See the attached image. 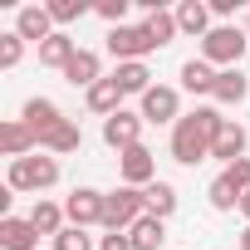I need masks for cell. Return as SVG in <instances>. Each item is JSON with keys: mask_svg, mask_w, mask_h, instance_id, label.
I'll return each instance as SVG.
<instances>
[{"mask_svg": "<svg viewBox=\"0 0 250 250\" xmlns=\"http://www.w3.org/2000/svg\"><path fill=\"white\" fill-rule=\"evenodd\" d=\"M226 123H230V118H221L216 108H191V113H182L177 128H172V162H182V167L206 162Z\"/></svg>", "mask_w": 250, "mask_h": 250, "instance_id": "1", "label": "cell"}, {"mask_svg": "<svg viewBox=\"0 0 250 250\" xmlns=\"http://www.w3.org/2000/svg\"><path fill=\"white\" fill-rule=\"evenodd\" d=\"M5 187L10 191H49V187H59V157H49V152H35V157H20V162H10V172H5Z\"/></svg>", "mask_w": 250, "mask_h": 250, "instance_id": "2", "label": "cell"}, {"mask_svg": "<svg viewBox=\"0 0 250 250\" xmlns=\"http://www.w3.org/2000/svg\"><path fill=\"white\" fill-rule=\"evenodd\" d=\"M245 49H250V35L235 30V25H216V30L201 40V59H206L211 69H240Z\"/></svg>", "mask_w": 250, "mask_h": 250, "instance_id": "3", "label": "cell"}, {"mask_svg": "<svg viewBox=\"0 0 250 250\" xmlns=\"http://www.w3.org/2000/svg\"><path fill=\"white\" fill-rule=\"evenodd\" d=\"M147 216V196L138 187H113L103 201V230H133Z\"/></svg>", "mask_w": 250, "mask_h": 250, "instance_id": "4", "label": "cell"}, {"mask_svg": "<svg viewBox=\"0 0 250 250\" xmlns=\"http://www.w3.org/2000/svg\"><path fill=\"white\" fill-rule=\"evenodd\" d=\"M143 108V123H157V128H177V118H182V93L172 88V83H152L143 98H138Z\"/></svg>", "mask_w": 250, "mask_h": 250, "instance_id": "5", "label": "cell"}, {"mask_svg": "<svg viewBox=\"0 0 250 250\" xmlns=\"http://www.w3.org/2000/svg\"><path fill=\"white\" fill-rule=\"evenodd\" d=\"M103 201H108V191H98V187H74V191L64 196V216H69V226H79V230L103 226Z\"/></svg>", "mask_w": 250, "mask_h": 250, "instance_id": "6", "label": "cell"}, {"mask_svg": "<svg viewBox=\"0 0 250 250\" xmlns=\"http://www.w3.org/2000/svg\"><path fill=\"white\" fill-rule=\"evenodd\" d=\"M152 49H157V44L147 40L143 25H118V30H108V54H113L118 64H143Z\"/></svg>", "mask_w": 250, "mask_h": 250, "instance_id": "7", "label": "cell"}, {"mask_svg": "<svg viewBox=\"0 0 250 250\" xmlns=\"http://www.w3.org/2000/svg\"><path fill=\"white\" fill-rule=\"evenodd\" d=\"M103 143H108L113 152H128V147H138V143H143V113H133V108H118L113 118H103Z\"/></svg>", "mask_w": 250, "mask_h": 250, "instance_id": "8", "label": "cell"}, {"mask_svg": "<svg viewBox=\"0 0 250 250\" xmlns=\"http://www.w3.org/2000/svg\"><path fill=\"white\" fill-rule=\"evenodd\" d=\"M118 177H123V187H152L157 182V157H152V147H128V152H118Z\"/></svg>", "mask_w": 250, "mask_h": 250, "instance_id": "9", "label": "cell"}, {"mask_svg": "<svg viewBox=\"0 0 250 250\" xmlns=\"http://www.w3.org/2000/svg\"><path fill=\"white\" fill-rule=\"evenodd\" d=\"M20 123H25V128L44 143L54 128H59V123H64V113H59V103L54 98H44V93H35V98H25V108H20Z\"/></svg>", "mask_w": 250, "mask_h": 250, "instance_id": "10", "label": "cell"}, {"mask_svg": "<svg viewBox=\"0 0 250 250\" xmlns=\"http://www.w3.org/2000/svg\"><path fill=\"white\" fill-rule=\"evenodd\" d=\"M0 152H5L10 162H20V157H35V152H40V138L25 128L20 118H5V123H0Z\"/></svg>", "mask_w": 250, "mask_h": 250, "instance_id": "11", "label": "cell"}, {"mask_svg": "<svg viewBox=\"0 0 250 250\" xmlns=\"http://www.w3.org/2000/svg\"><path fill=\"white\" fill-rule=\"evenodd\" d=\"M15 35H20V40L44 44V40H54L59 30H54V20H49V10H44V5H20V10H15Z\"/></svg>", "mask_w": 250, "mask_h": 250, "instance_id": "12", "label": "cell"}, {"mask_svg": "<svg viewBox=\"0 0 250 250\" xmlns=\"http://www.w3.org/2000/svg\"><path fill=\"white\" fill-rule=\"evenodd\" d=\"M0 250H40V230L30 216H0Z\"/></svg>", "mask_w": 250, "mask_h": 250, "instance_id": "13", "label": "cell"}, {"mask_svg": "<svg viewBox=\"0 0 250 250\" xmlns=\"http://www.w3.org/2000/svg\"><path fill=\"white\" fill-rule=\"evenodd\" d=\"M245 143H250L245 123H226L221 138H216V147H211V157H216L221 167H230V162H240V157H245Z\"/></svg>", "mask_w": 250, "mask_h": 250, "instance_id": "14", "label": "cell"}, {"mask_svg": "<svg viewBox=\"0 0 250 250\" xmlns=\"http://www.w3.org/2000/svg\"><path fill=\"white\" fill-rule=\"evenodd\" d=\"M245 93H250V79H245L240 69H221V74H216L211 98H216L221 108H240V103H245Z\"/></svg>", "mask_w": 250, "mask_h": 250, "instance_id": "15", "label": "cell"}, {"mask_svg": "<svg viewBox=\"0 0 250 250\" xmlns=\"http://www.w3.org/2000/svg\"><path fill=\"white\" fill-rule=\"evenodd\" d=\"M177 30L206 40V35L216 30V25H211V5H201V0H182V5H177Z\"/></svg>", "mask_w": 250, "mask_h": 250, "instance_id": "16", "label": "cell"}, {"mask_svg": "<svg viewBox=\"0 0 250 250\" xmlns=\"http://www.w3.org/2000/svg\"><path fill=\"white\" fill-rule=\"evenodd\" d=\"M79 49H83V44H79L74 35H64V30H59L54 40H44V44H40V64H44V69H59V74H64V69H69V59H74Z\"/></svg>", "mask_w": 250, "mask_h": 250, "instance_id": "17", "label": "cell"}, {"mask_svg": "<svg viewBox=\"0 0 250 250\" xmlns=\"http://www.w3.org/2000/svg\"><path fill=\"white\" fill-rule=\"evenodd\" d=\"M64 79H69L74 88H83V93H88V88H93V83L103 79V64H98V54H93V49H79V54L69 59V69H64Z\"/></svg>", "mask_w": 250, "mask_h": 250, "instance_id": "18", "label": "cell"}, {"mask_svg": "<svg viewBox=\"0 0 250 250\" xmlns=\"http://www.w3.org/2000/svg\"><path fill=\"white\" fill-rule=\"evenodd\" d=\"M83 98H88V113H98V118H113V113L123 108V88H118V79H113V74H108V79H98Z\"/></svg>", "mask_w": 250, "mask_h": 250, "instance_id": "19", "label": "cell"}, {"mask_svg": "<svg viewBox=\"0 0 250 250\" xmlns=\"http://www.w3.org/2000/svg\"><path fill=\"white\" fill-rule=\"evenodd\" d=\"M64 221H69V216H64V206H59V201H49V196H40V201L30 206V226H35L40 235H49V240L64 230Z\"/></svg>", "mask_w": 250, "mask_h": 250, "instance_id": "20", "label": "cell"}, {"mask_svg": "<svg viewBox=\"0 0 250 250\" xmlns=\"http://www.w3.org/2000/svg\"><path fill=\"white\" fill-rule=\"evenodd\" d=\"M79 147H83V128H79V123H69V118L40 143V152H49V157H64V152H79Z\"/></svg>", "mask_w": 250, "mask_h": 250, "instance_id": "21", "label": "cell"}, {"mask_svg": "<svg viewBox=\"0 0 250 250\" xmlns=\"http://www.w3.org/2000/svg\"><path fill=\"white\" fill-rule=\"evenodd\" d=\"M113 79H118L123 98H143V93L152 88V69H147V64H118Z\"/></svg>", "mask_w": 250, "mask_h": 250, "instance_id": "22", "label": "cell"}, {"mask_svg": "<svg viewBox=\"0 0 250 250\" xmlns=\"http://www.w3.org/2000/svg\"><path fill=\"white\" fill-rule=\"evenodd\" d=\"M143 30H147V40L157 44V49H167L182 30H177V10H147V20H143Z\"/></svg>", "mask_w": 250, "mask_h": 250, "instance_id": "23", "label": "cell"}, {"mask_svg": "<svg viewBox=\"0 0 250 250\" xmlns=\"http://www.w3.org/2000/svg\"><path fill=\"white\" fill-rule=\"evenodd\" d=\"M216 74H221V69H211L206 59H187V64H182V88H187V93H211V88H216Z\"/></svg>", "mask_w": 250, "mask_h": 250, "instance_id": "24", "label": "cell"}, {"mask_svg": "<svg viewBox=\"0 0 250 250\" xmlns=\"http://www.w3.org/2000/svg\"><path fill=\"white\" fill-rule=\"evenodd\" d=\"M143 196H147V216H157V221H167L172 211H177V187L172 182H152V187H143Z\"/></svg>", "mask_w": 250, "mask_h": 250, "instance_id": "25", "label": "cell"}, {"mask_svg": "<svg viewBox=\"0 0 250 250\" xmlns=\"http://www.w3.org/2000/svg\"><path fill=\"white\" fill-rule=\"evenodd\" d=\"M128 235H133V250H157V245L167 240V221H157V216H143V221H138Z\"/></svg>", "mask_w": 250, "mask_h": 250, "instance_id": "26", "label": "cell"}, {"mask_svg": "<svg viewBox=\"0 0 250 250\" xmlns=\"http://www.w3.org/2000/svg\"><path fill=\"white\" fill-rule=\"evenodd\" d=\"M206 196H211V211H235L245 191H240V187H235V182H230V177L221 172V177H216V182L206 187Z\"/></svg>", "mask_w": 250, "mask_h": 250, "instance_id": "27", "label": "cell"}, {"mask_svg": "<svg viewBox=\"0 0 250 250\" xmlns=\"http://www.w3.org/2000/svg\"><path fill=\"white\" fill-rule=\"evenodd\" d=\"M44 10H49V20H54V30H59V25H74V20H83L93 5H88V0H49Z\"/></svg>", "mask_w": 250, "mask_h": 250, "instance_id": "28", "label": "cell"}, {"mask_svg": "<svg viewBox=\"0 0 250 250\" xmlns=\"http://www.w3.org/2000/svg\"><path fill=\"white\" fill-rule=\"evenodd\" d=\"M49 250H93V240H88L79 226H64V230L49 240Z\"/></svg>", "mask_w": 250, "mask_h": 250, "instance_id": "29", "label": "cell"}, {"mask_svg": "<svg viewBox=\"0 0 250 250\" xmlns=\"http://www.w3.org/2000/svg\"><path fill=\"white\" fill-rule=\"evenodd\" d=\"M20 59H25V40H20L15 30H10V35H0V69H15Z\"/></svg>", "mask_w": 250, "mask_h": 250, "instance_id": "30", "label": "cell"}, {"mask_svg": "<svg viewBox=\"0 0 250 250\" xmlns=\"http://www.w3.org/2000/svg\"><path fill=\"white\" fill-rule=\"evenodd\" d=\"M93 15H98V20H108V30H118V25H123V15H128V0H98Z\"/></svg>", "mask_w": 250, "mask_h": 250, "instance_id": "31", "label": "cell"}, {"mask_svg": "<svg viewBox=\"0 0 250 250\" xmlns=\"http://www.w3.org/2000/svg\"><path fill=\"white\" fill-rule=\"evenodd\" d=\"M98 250H133V235H128V230H108V235L98 240Z\"/></svg>", "mask_w": 250, "mask_h": 250, "instance_id": "32", "label": "cell"}, {"mask_svg": "<svg viewBox=\"0 0 250 250\" xmlns=\"http://www.w3.org/2000/svg\"><path fill=\"white\" fill-rule=\"evenodd\" d=\"M235 10H240V0H211V15L216 20H230Z\"/></svg>", "mask_w": 250, "mask_h": 250, "instance_id": "33", "label": "cell"}, {"mask_svg": "<svg viewBox=\"0 0 250 250\" xmlns=\"http://www.w3.org/2000/svg\"><path fill=\"white\" fill-rule=\"evenodd\" d=\"M240 216H245V226H250V191L240 196Z\"/></svg>", "mask_w": 250, "mask_h": 250, "instance_id": "34", "label": "cell"}, {"mask_svg": "<svg viewBox=\"0 0 250 250\" xmlns=\"http://www.w3.org/2000/svg\"><path fill=\"white\" fill-rule=\"evenodd\" d=\"M240 250H250V226H245V230H240Z\"/></svg>", "mask_w": 250, "mask_h": 250, "instance_id": "35", "label": "cell"}, {"mask_svg": "<svg viewBox=\"0 0 250 250\" xmlns=\"http://www.w3.org/2000/svg\"><path fill=\"white\" fill-rule=\"evenodd\" d=\"M245 35H250V25H245Z\"/></svg>", "mask_w": 250, "mask_h": 250, "instance_id": "36", "label": "cell"}]
</instances>
